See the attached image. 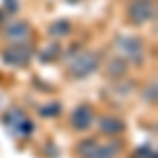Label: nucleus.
I'll return each mask as SVG.
<instances>
[{
    "instance_id": "obj_1",
    "label": "nucleus",
    "mask_w": 158,
    "mask_h": 158,
    "mask_svg": "<svg viewBox=\"0 0 158 158\" xmlns=\"http://www.w3.org/2000/svg\"><path fill=\"white\" fill-rule=\"evenodd\" d=\"M99 59H101V55L95 53V51H82L80 55H76L68 63V72L72 74L74 78H85V76L93 74L99 68Z\"/></svg>"
},
{
    "instance_id": "obj_2",
    "label": "nucleus",
    "mask_w": 158,
    "mask_h": 158,
    "mask_svg": "<svg viewBox=\"0 0 158 158\" xmlns=\"http://www.w3.org/2000/svg\"><path fill=\"white\" fill-rule=\"evenodd\" d=\"M156 17V2L154 0H135L129 6V19L135 25H143Z\"/></svg>"
},
{
    "instance_id": "obj_3",
    "label": "nucleus",
    "mask_w": 158,
    "mask_h": 158,
    "mask_svg": "<svg viewBox=\"0 0 158 158\" xmlns=\"http://www.w3.org/2000/svg\"><path fill=\"white\" fill-rule=\"evenodd\" d=\"M32 59V49L25 42H13L9 49L2 53V61L6 65H15V68H23L27 61Z\"/></svg>"
},
{
    "instance_id": "obj_4",
    "label": "nucleus",
    "mask_w": 158,
    "mask_h": 158,
    "mask_svg": "<svg viewBox=\"0 0 158 158\" xmlns=\"http://www.w3.org/2000/svg\"><path fill=\"white\" fill-rule=\"evenodd\" d=\"M93 110L89 108V106H78V108L72 112V118H70V122H72V127L76 129V131H89L91 129V124H93Z\"/></svg>"
},
{
    "instance_id": "obj_5",
    "label": "nucleus",
    "mask_w": 158,
    "mask_h": 158,
    "mask_svg": "<svg viewBox=\"0 0 158 158\" xmlns=\"http://www.w3.org/2000/svg\"><path fill=\"white\" fill-rule=\"evenodd\" d=\"M9 118H13V120H15L11 124V131L17 135V137H25V135H30L32 131H34V122H30L23 114L19 112V110H11Z\"/></svg>"
},
{
    "instance_id": "obj_6",
    "label": "nucleus",
    "mask_w": 158,
    "mask_h": 158,
    "mask_svg": "<svg viewBox=\"0 0 158 158\" xmlns=\"http://www.w3.org/2000/svg\"><path fill=\"white\" fill-rule=\"evenodd\" d=\"M116 47H118L122 53H127L131 59H139V57H141V51H143L141 40H139V38H133V36L118 38V40H116Z\"/></svg>"
},
{
    "instance_id": "obj_7",
    "label": "nucleus",
    "mask_w": 158,
    "mask_h": 158,
    "mask_svg": "<svg viewBox=\"0 0 158 158\" xmlns=\"http://www.w3.org/2000/svg\"><path fill=\"white\" fill-rule=\"evenodd\" d=\"M99 131L103 135H118L124 131V122L116 116H101L99 118Z\"/></svg>"
},
{
    "instance_id": "obj_8",
    "label": "nucleus",
    "mask_w": 158,
    "mask_h": 158,
    "mask_svg": "<svg viewBox=\"0 0 158 158\" xmlns=\"http://www.w3.org/2000/svg\"><path fill=\"white\" fill-rule=\"evenodd\" d=\"M120 141H108V143H97L93 154L89 158H116L120 154Z\"/></svg>"
},
{
    "instance_id": "obj_9",
    "label": "nucleus",
    "mask_w": 158,
    "mask_h": 158,
    "mask_svg": "<svg viewBox=\"0 0 158 158\" xmlns=\"http://www.w3.org/2000/svg\"><path fill=\"white\" fill-rule=\"evenodd\" d=\"M4 34L11 42H23L25 38L30 36V27H27V23H11Z\"/></svg>"
},
{
    "instance_id": "obj_10",
    "label": "nucleus",
    "mask_w": 158,
    "mask_h": 158,
    "mask_svg": "<svg viewBox=\"0 0 158 158\" xmlns=\"http://www.w3.org/2000/svg\"><path fill=\"white\" fill-rule=\"evenodd\" d=\"M124 72H127V61L120 59V57H116V59H112L108 63V76L110 78H120V76H124Z\"/></svg>"
},
{
    "instance_id": "obj_11",
    "label": "nucleus",
    "mask_w": 158,
    "mask_h": 158,
    "mask_svg": "<svg viewBox=\"0 0 158 158\" xmlns=\"http://www.w3.org/2000/svg\"><path fill=\"white\" fill-rule=\"evenodd\" d=\"M97 139H86V141H82V143H78V156L80 158H89L91 154H93V150L97 148Z\"/></svg>"
},
{
    "instance_id": "obj_12",
    "label": "nucleus",
    "mask_w": 158,
    "mask_h": 158,
    "mask_svg": "<svg viewBox=\"0 0 158 158\" xmlns=\"http://www.w3.org/2000/svg\"><path fill=\"white\" fill-rule=\"evenodd\" d=\"M68 32H70V23H68V21H57V23H53L49 27L51 36H63V34H68Z\"/></svg>"
},
{
    "instance_id": "obj_13",
    "label": "nucleus",
    "mask_w": 158,
    "mask_h": 158,
    "mask_svg": "<svg viewBox=\"0 0 158 158\" xmlns=\"http://www.w3.org/2000/svg\"><path fill=\"white\" fill-rule=\"evenodd\" d=\"M143 99H146L148 103H156V80H152V85L146 86V91H143Z\"/></svg>"
},
{
    "instance_id": "obj_14",
    "label": "nucleus",
    "mask_w": 158,
    "mask_h": 158,
    "mask_svg": "<svg viewBox=\"0 0 158 158\" xmlns=\"http://www.w3.org/2000/svg\"><path fill=\"white\" fill-rule=\"evenodd\" d=\"M59 112H61V106H59V103H51V106L40 108V116H44V118H47V116H51V118H53V116H57Z\"/></svg>"
}]
</instances>
